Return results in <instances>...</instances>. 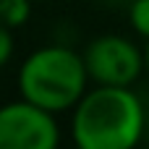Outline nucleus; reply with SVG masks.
<instances>
[{
	"label": "nucleus",
	"mask_w": 149,
	"mask_h": 149,
	"mask_svg": "<svg viewBox=\"0 0 149 149\" xmlns=\"http://www.w3.org/2000/svg\"><path fill=\"white\" fill-rule=\"evenodd\" d=\"M79 149H134L147 134V105L134 86L92 84L68 113Z\"/></svg>",
	"instance_id": "nucleus-1"
},
{
	"label": "nucleus",
	"mask_w": 149,
	"mask_h": 149,
	"mask_svg": "<svg viewBox=\"0 0 149 149\" xmlns=\"http://www.w3.org/2000/svg\"><path fill=\"white\" fill-rule=\"evenodd\" d=\"M89 86L92 81L84 65V55L63 42H50L31 50L16 71L18 97L55 115L71 113Z\"/></svg>",
	"instance_id": "nucleus-2"
},
{
	"label": "nucleus",
	"mask_w": 149,
	"mask_h": 149,
	"mask_svg": "<svg viewBox=\"0 0 149 149\" xmlns=\"http://www.w3.org/2000/svg\"><path fill=\"white\" fill-rule=\"evenodd\" d=\"M81 55L92 84L134 86L144 73V47L126 34H97L84 45Z\"/></svg>",
	"instance_id": "nucleus-3"
},
{
	"label": "nucleus",
	"mask_w": 149,
	"mask_h": 149,
	"mask_svg": "<svg viewBox=\"0 0 149 149\" xmlns=\"http://www.w3.org/2000/svg\"><path fill=\"white\" fill-rule=\"evenodd\" d=\"M60 144L58 115L18 97L0 105V149H55Z\"/></svg>",
	"instance_id": "nucleus-4"
},
{
	"label": "nucleus",
	"mask_w": 149,
	"mask_h": 149,
	"mask_svg": "<svg viewBox=\"0 0 149 149\" xmlns=\"http://www.w3.org/2000/svg\"><path fill=\"white\" fill-rule=\"evenodd\" d=\"M31 18V0H0V24L8 29H21Z\"/></svg>",
	"instance_id": "nucleus-5"
},
{
	"label": "nucleus",
	"mask_w": 149,
	"mask_h": 149,
	"mask_svg": "<svg viewBox=\"0 0 149 149\" xmlns=\"http://www.w3.org/2000/svg\"><path fill=\"white\" fill-rule=\"evenodd\" d=\"M126 16H128L131 29L141 39H149V0H128Z\"/></svg>",
	"instance_id": "nucleus-6"
},
{
	"label": "nucleus",
	"mask_w": 149,
	"mask_h": 149,
	"mask_svg": "<svg viewBox=\"0 0 149 149\" xmlns=\"http://www.w3.org/2000/svg\"><path fill=\"white\" fill-rule=\"evenodd\" d=\"M16 52V39H13V29H8L5 24H0V71L10 63Z\"/></svg>",
	"instance_id": "nucleus-7"
},
{
	"label": "nucleus",
	"mask_w": 149,
	"mask_h": 149,
	"mask_svg": "<svg viewBox=\"0 0 149 149\" xmlns=\"http://www.w3.org/2000/svg\"><path fill=\"white\" fill-rule=\"evenodd\" d=\"M144 73L149 76V39H144Z\"/></svg>",
	"instance_id": "nucleus-8"
}]
</instances>
